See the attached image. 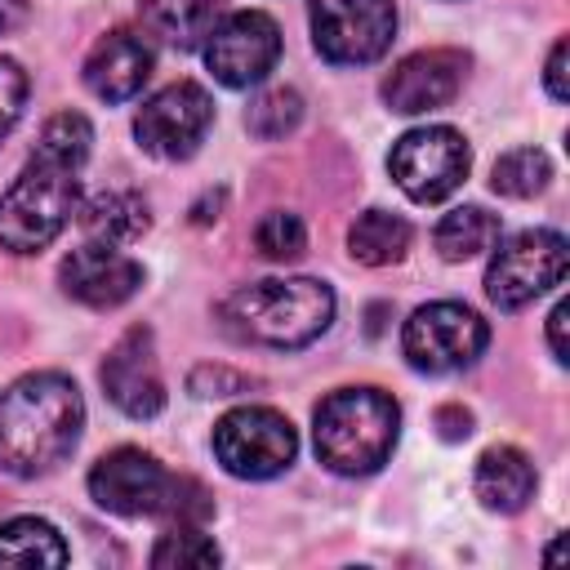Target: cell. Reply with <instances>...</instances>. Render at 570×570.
<instances>
[{
  "mask_svg": "<svg viewBox=\"0 0 570 570\" xmlns=\"http://www.w3.org/2000/svg\"><path fill=\"white\" fill-rule=\"evenodd\" d=\"M85 401L67 374L40 370L0 392V468L13 476L53 472L80 441Z\"/></svg>",
  "mask_w": 570,
  "mask_h": 570,
  "instance_id": "obj_1",
  "label": "cell"
},
{
  "mask_svg": "<svg viewBox=\"0 0 570 570\" xmlns=\"http://www.w3.org/2000/svg\"><path fill=\"white\" fill-rule=\"evenodd\" d=\"M223 321L236 338L263 347H303L321 338L334 321V294L325 281L289 276V281H254L240 285L223 303Z\"/></svg>",
  "mask_w": 570,
  "mask_h": 570,
  "instance_id": "obj_2",
  "label": "cell"
},
{
  "mask_svg": "<svg viewBox=\"0 0 570 570\" xmlns=\"http://www.w3.org/2000/svg\"><path fill=\"white\" fill-rule=\"evenodd\" d=\"M401 410L379 387H343L316 405V459L338 476H365L387 463L396 445Z\"/></svg>",
  "mask_w": 570,
  "mask_h": 570,
  "instance_id": "obj_3",
  "label": "cell"
},
{
  "mask_svg": "<svg viewBox=\"0 0 570 570\" xmlns=\"http://www.w3.org/2000/svg\"><path fill=\"white\" fill-rule=\"evenodd\" d=\"M76 214V169L49 156H31L27 169L0 196V245L13 254L45 249Z\"/></svg>",
  "mask_w": 570,
  "mask_h": 570,
  "instance_id": "obj_4",
  "label": "cell"
},
{
  "mask_svg": "<svg viewBox=\"0 0 570 570\" xmlns=\"http://www.w3.org/2000/svg\"><path fill=\"white\" fill-rule=\"evenodd\" d=\"M570 263V245L561 232L534 227V232H517L508 240H499L490 267H485V294L494 307L517 312L525 303H534L543 289H552L566 276Z\"/></svg>",
  "mask_w": 570,
  "mask_h": 570,
  "instance_id": "obj_5",
  "label": "cell"
},
{
  "mask_svg": "<svg viewBox=\"0 0 570 570\" xmlns=\"http://www.w3.org/2000/svg\"><path fill=\"white\" fill-rule=\"evenodd\" d=\"M298 454V436L285 414L267 405H240L214 423V459L245 481H267L285 472Z\"/></svg>",
  "mask_w": 570,
  "mask_h": 570,
  "instance_id": "obj_6",
  "label": "cell"
},
{
  "mask_svg": "<svg viewBox=\"0 0 570 570\" xmlns=\"http://www.w3.org/2000/svg\"><path fill=\"white\" fill-rule=\"evenodd\" d=\"M468 165H472V151H468L463 134L450 129V125L410 129L392 142V156H387V169H392L396 187L419 205L445 200L468 178Z\"/></svg>",
  "mask_w": 570,
  "mask_h": 570,
  "instance_id": "obj_7",
  "label": "cell"
},
{
  "mask_svg": "<svg viewBox=\"0 0 570 570\" xmlns=\"http://www.w3.org/2000/svg\"><path fill=\"white\" fill-rule=\"evenodd\" d=\"M490 343V325L463 303H428L405 321L401 352L419 374H454Z\"/></svg>",
  "mask_w": 570,
  "mask_h": 570,
  "instance_id": "obj_8",
  "label": "cell"
},
{
  "mask_svg": "<svg viewBox=\"0 0 570 570\" xmlns=\"http://www.w3.org/2000/svg\"><path fill=\"white\" fill-rule=\"evenodd\" d=\"M307 13L316 53L338 67L383 58L396 36L392 0H307Z\"/></svg>",
  "mask_w": 570,
  "mask_h": 570,
  "instance_id": "obj_9",
  "label": "cell"
},
{
  "mask_svg": "<svg viewBox=\"0 0 570 570\" xmlns=\"http://www.w3.org/2000/svg\"><path fill=\"white\" fill-rule=\"evenodd\" d=\"M209 120H214L209 94L196 80H178V85H165L160 94H151L138 107L134 134H138V147L147 156L187 160L200 147V138L209 134Z\"/></svg>",
  "mask_w": 570,
  "mask_h": 570,
  "instance_id": "obj_10",
  "label": "cell"
},
{
  "mask_svg": "<svg viewBox=\"0 0 570 570\" xmlns=\"http://www.w3.org/2000/svg\"><path fill=\"white\" fill-rule=\"evenodd\" d=\"M276 58H281V27L258 9L227 13L205 36V62L214 80H223L227 89L258 85L276 67Z\"/></svg>",
  "mask_w": 570,
  "mask_h": 570,
  "instance_id": "obj_11",
  "label": "cell"
},
{
  "mask_svg": "<svg viewBox=\"0 0 570 570\" xmlns=\"http://www.w3.org/2000/svg\"><path fill=\"white\" fill-rule=\"evenodd\" d=\"M165 490H169V472L147 450H134V445L102 454L89 472L94 503L116 517H156Z\"/></svg>",
  "mask_w": 570,
  "mask_h": 570,
  "instance_id": "obj_12",
  "label": "cell"
},
{
  "mask_svg": "<svg viewBox=\"0 0 570 570\" xmlns=\"http://www.w3.org/2000/svg\"><path fill=\"white\" fill-rule=\"evenodd\" d=\"M102 387L129 419H156L165 410V379L147 325H134L102 361Z\"/></svg>",
  "mask_w": 570,
  "mask_h": 570,
  "instance_id": "obj_13",
  "label": "cell"
},
{
  "mask_svg": "<svg viewBox=\"0 0 570 570\" xmlns=\"http://www.w3.org/2000/svg\"><path fill=\"white\" fill-rule=\"evenodd\" d=\"M463 71H468V53H459V49H419V53L401 58L387 71L383 98H387L392 111L419 116V111L445 107L463 89Z\"/></svg>",
  "mask_w": 570,
  "mask_h": 570,
  "instance_id": "obj_14",
  "label": "cell"
},
{
  "mask_svg": "<svg viewBox=\"0 0 570 570\" xmlns=\"http://www.w3.org/2000/svg\"><path fill=\"white\" fill-rule=\"evenodd\" d=\"M58 281H62V294H67V298L107 312V307H120L125 298L138 294L142 267H138L134 258H125L120 249L94 240V245H80V249H71V254L62 258Z\"/></svg>",
  "mask_w": 570,
  "mask_h": 570,
  "instance_id": "obj_15",
  "label": "cell"
},
{
  "mask_svg": "<svg viewBox=\"0 0 570 570\" xmlns=\"http://www.w3.org/2000/svg\"><path fill=\"white\" fill-rule=\"evenodd\" d=\"M147 76H151V49L138 31H125V27L107 31L85 58V85L102 102L134 98L147 85Z\"/></svg>",
  "mask_w": 570,
  "mask_h": 570,
  "instance_id": "obj_16",
  "label": "cell"
},
{
  "mask_svg": "<svg viewBox=\"0 0 570 570\" xmlns=\"http://www.w3.org/2000/svg\"><path fill=\"white\" fill-rule=\"evenodd\" d=\"M472 490L490 512H521L534 494V463L517 445H490L476 459Z\"/></svg>",
  "mask_w": 570,
  "mask_h": 570,
  "instance_id": "obj_17",
  "label": "cell"
},
{
  "mask_svg": "<svg viewBox=\"0 0 570 570\" xmlns=\"http://www.w3.org/2000/svg\"><path fill=\"white\" fill-rule=\"evenodd\" d=\"M223 9H227V0H142V22L165 45L191 49L214 31Z\"/></svg>",
  "mask_w": 570,
  "mask_h": 570,
  "instance_id": "obj_18",
  "label": "cell"
},
{
  "mask_svg": "<svg viewBox=\"0 0 570 570\" xmlns=\"http://www.w3.org/2000/svg\"><path fill=\"white\" fill-rule=\"evenodd\" d=\"M151 214H147V200L138 191H98L85 209H80V227L102 240V245H125V240H138L147 232Z\"/></svg>",
  "mask_w": 570,
  "mask_h": 570,
  "instance_id": "obj_19",
  "label": "cell"
},
{
  "mask_svg": "<svg viewBox=\"0 0 570 570\" xmlns=\"http://www.w3.org/2000/svg\"><path fill=\"white\" fill-rule=\"evenodd\" d=\"M405 249H410V223L401 214H387V209H365L347 232V254L365 267L401 263Z\"/></svg>",
  "mask_w": 570,
  "mask_h": 570,
  "instance_id": "obj_20",
  "label": "cell"
},
{
  "mask_svg": "<svg viewBox=\"0 0 570 570\" xmlns=\"http://www.w3.org/2000/svg\"><path fill=\"white\" fill-rule=\"evenodd\" d=\"M0 566H67V543L49 521L13 517L0 525Z\"/></svg>",
  "mask_w": 570,
  "mask_h": 570,
  "instance_id": "obj_21",
  "label": "cell"
},
{
  "mask_svg": "<svg viewBox=\"0 0 570 570\" xmlns=\"http://www.w3.org/2000/svg\"><path fill=\"white\" fill-rule=\"evenodd\" d=\"M436 249L445 263H463V258H476L481 249H490L499 240V218L485 214L481 205H463V209H450L441 223H436Z\"/></svg>",
  "mask_w": 570,
  "mask_h": 570,
  "instance_id": "obj_22",
  "label": "cell"
},
{
  "mask_svg": "<svg viewBox=\"0 0 570 570\" xmlns=\"http://www.w3.org/2000/svg\"><path fill=\"white\" fill-rule=\"evenodd\" d=\"M552 178V160L548 151L539 147H517L508 156L494 160V174H490V187L499 196H512V200H525V196H539Z\"/></svg>",
  "mask_w": 570,
  "mask_h": 570,
  "instance_id": "obj_23",
  "label": "cell"
},
{
  "mask_svg": "<svg viewBox=\"0 0 570 570\" xmlns=\"http://www.w3.org/2000/svg\"><path fill=\"white\" fill-rule=\"evenodd\" d=\"M151 566L156 570H200V566H218V548L200 525H169L160 534V543L151 548Z\"/></svg>",
  "mask_w": 570,
  "mask_h": 570,
  "instance_id": "obj_24",
  "label": "cell"
},
{
  "mask_svg": "<svg viewBox=\"0 0 570 570\" xmlns=\"http://www.w3.org/2000/svg\"><path fill=\"white\" fill-rule=\"evenodd\" d=\"M89 142H94V129L80 111H58L45 129H40V142H36V156H49L58 165H71L80 169L85 156H89Z\"/></svg>",
  "mask_w": 570,
  "mask_h": 570,
  "instance_id": "obj_25",
  "label": "cell"
},
{
  "mask_svg": "<svg viewBox=\"0 0 570 570\" xmlns=\"http://www.w3.org/2000/svg\"><path fill=\"white\" fill-rule=\"evenodd\" d=\"M298 120H303V98H298L294 89H267V94L249 107L245 129H249L254 138H263V142H276V138H285V134H294Z\"/></svg>",
  "mask_w": 570,
  "mask_h": 570,
  "instance_id": "obj_26",
  "label": "cell"
},
{
  "mask_svg": "<svg viewBox=\"0 0 570 570\" xmlns=\"http://www.w3.org/2000/svg\"><path fill=\"white\" fill-rule=\"evenodd\" d=\"M254 245H258V254L272 258V263H294V258L307 249V227H303L298 214H289V209H272V214L258 218V227H254Z\"/></svg>",
  "mask_w": 570,
  "mask_h": 570,
  "instance_id": "obj_27",
  "label": "cell"
},
{
  "mask_svg": "<svg viewBox=\"0 0 570 570\" xmlns=\"http://www.w3.org/2000/svg\"><path fill=\"white\" fill-rule=\"evenodd\" d=\"M209 512H214V499H209V490H205L200 481H191V476H169V490H165L156 517H165L169 525H205Z\"/></svg>",
  "mask_w": 570,
  "mask_h": 570,
  "instance_id": "obj_28",
  "label": "cell"
},
{
  "mask_svg": "<svg viewBox=\"0 0 570 570\" xmlns=\"http://www.w3.org/2000/svg\"><path fill=\"white\" fill-rule=\"evenodd\" d=\"M22 102H27V71L13 58H0V138L18 125Z\"/></svg>",
  "mask_w": 570,
  "mask_h": 570,
  "instance_id": "obj_29",
  "label": "cell"
},
{
  "mask_svg": "<svg viewBox=\"0 0 570 570\" xmlns=\"http://www.w3.org/2000/svg\"><path fill=\"white\" fill-rule=\"evenodd\" d=\"M205 387H214L209 396H232V392H245L249 387V379L245 374H232V370H223V365H200L196 374H191V392H205Z\"/></svg>",
  "mask_w": 570,
  "mask_h": 570,
  "instance_id": "obj_30",
  "label": "cell"
},
{
  "mask_svg": "<svg viewBox=\"0 0 570 570\" xmlns=\"http://www.w3.org/2000/svg\"><path fill=\"white\" fill-rule=\"evenodd\" d=\"M566 53H570V45H566V36L552 45V53H548V71H543V85H548V94L557 98V102H566L570 98V85H566Z\"/></svg>",
  "mask_w": 570,
  "mask_h": 570,
  "instance_id": "obj_31",
  "label": "cell"
},
{
  "mask_svg": "<svg viewBox=\"0 0 570 570\" xmlns=\"http://www.w3.org/2000/svg\"><path fill=\"white\" fill-rule=\"evenodd\" d=\"M436 428H441L445 441H459V436L472 432V414H468L463 405H441V410H436Z\"/></svg>",
  "mask_w": 570,
  "mask_h": 570,
  "instance_id": "obj_32",
  "label": "cell"
},
{
  "mask_svg": "<svg viewBox=\"0 0 570 570\" xmlns=\"http://www.w3.org/2000/svg\"><path fill=\"white\" fill-rule=\"evenodd\" d=\"M566 316H570V303H557L552 316H548V343H552L557 361H570V352H566Z\"/></svg>",
  "mask_w": 570,
  "mask_h": 570,
  "instance_id": "obj_33",
  "label": "cell"
},
{
  "mask_svg": "<svg viewBox=\"0 0 570 570\" xmlns=\"http://www.w3.org/2000/svg\"><path fill=\"white\" fill-rule=\"evenodd\" d=\"M22 0H0V31H9V27H18L22 22Z\"/></svg>",
  "mask_w": 570,
  "mask_h": 570,
  "instance_id": "obj_34",
  "label": "cell"
}]
</instances>
